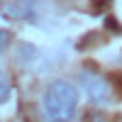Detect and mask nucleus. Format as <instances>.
Masks as SVG:
<instances>
[{
  "instance_id": "f257e3e1",
  "label": "nucleus",
  "mask_w": 122,
  "mask_h": 122,
  "mask_svg": "<svg viewBox=\"0 0 122 122\" xmlns=\"http://www.w3.org/2000/svg\"><path fill=\"white\" fill-rule=\"evenodd\" d=\"M78 107V90L68 81H54L44 93V112L51 122H71Z\"/></svg>"
},
{
  "instance_id": "423d86ee",
  "label": "nucleus",
  "mask_w": 122,
  "mask_h": 122,
  "mask_svg": "<svg viewBox=\"0 0 122 122\" xmlns=\"http://www.w3.org/2000/svg\"><path fill=\"white\" fill-rule=\"evenodd\" d=\"M90 122H100V117H93V120H90Z\"/></svg>"
},
{
  "instance_id": "7ed1b4c3",
  "label": "nucleus",
  "mask_w": 122,
  "mask_h": 122,
  "mask_svg": "<svg viewBox=\"0 0 122 122\" xmlns=\"http://www.w3.org/2000/svg\"><path fill=\"white\" fill-rule=\"evenodd\" d=\"M0 12L12 20H29L34 15V5L32 3H10V5H0Z\"/></svg>"
},
{
  "instance_id": "39448f33",
  "label": "nucleus",
  "mask_w": 122,
  "mask_h": 122,
  "mask_svg": "<svg viewBox=\"0 0 122 122\" xmlns=\"http://www.w3.org/2000/svg\"><path fill=\"white\" fill-rule=\"evenodd\" d=\"M10 39H12V37H10V32H7V29H0V54H3L5 49H7Z\"/></svg>"
},
{
  "instance_id": "f03ea898",
  "label": "nucleus",
  "mask_w": 122,
  "mask_h": 122,
  "mask_svg": "<svg viewBox=\"0 0 122 122\" xmlns=\"http://www.w3.org/2000/svg\"><path fill=\"white\" fill-rule=\"evenodd\" d=\"M78 81H81V88L86 90V95L93 100V103H98V105L110 103V86H107L105 78L95 76L93 71H81Z\"/></svg>"
},
{
  "instance_id": "20e7f679",
  "label": "nucleus",
  "mask_w": 122,
  "mask_h": 122,
  "mask_svg": "<svg viewBox=\"0 0 122 122\" xmlns=\"http://www.w3.org/2000/svg\"><path fill=\"white\" fill-rule=\"evenodd\" d=\"M7 98H10V81H7V76L3 71H0V105H3Z\"/></svg>"
}]
</instances>
